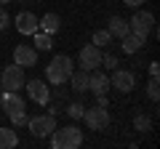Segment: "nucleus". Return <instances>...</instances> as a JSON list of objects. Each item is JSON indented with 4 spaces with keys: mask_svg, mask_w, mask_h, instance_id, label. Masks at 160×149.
I'll return each instance as SVG.
<instances>
[{
    "mask_svg": "<svg viewBox=\"0 0 160 149\" xmlns=\"http://www.w3.org/2000/svg\"><path fill=\"white\" fill-rule=\"evenodd\" d=\"M72 69H75V61L67 56V53H59V56H53L51 64L46 67V77H48V83H53V85H62V83L69 80Z\"/></svg>",
    "mask_w": 160,
    "mask_h": 149,
    "instance_id": "nucleus-2",
    "label": "nucleus"
},
{
    "mask_svg": "<svg viewBox=\"0 0 160 149\" xmlns=\"http://www.w3.org/2000/svg\"><path fill=\"white\" fill-rule=\"evenodd\" d=\"M128 29H131L136 37L147 40L149 35L155 32V16H152L149 11H136L131 19H128Z\"/></svg>",
    "mask_w": 160,
    "mask_h": 149,
    "instance_id": "nucleus-4",
    "label": "nucleus"
},
{
    "mask_svg": "<svg viewBox=\"0 0 160 149\" xmlns=\"http://www.w3.org/2000/svg\"><path fill=\"white\" fill-rule=\"evenodd\" d=\"M69 85H72L75 93H86L88 91V69H72V74H69Z\"/></svg>",
    "mask_w": 160,
    "mask_h": 149,
    "instance_id": "nucleus-14",
    "label": "nucleus"
},
{
    "mask_svg": "<svg viewBox=\"0 0 160 149\" xmlns=\"http://www.w3.org/2000/svg\"><path fill=\"white\" fill-rule=\"evenodd\" d=\"M24 85H27V93H29V99H32L35 104H48L51 91H48V85L43 80H29V83H24Z\"/></svg>",
    "mask_w": 160,
    "mask_h": 149,
    "instance_id": "nucleus-11",
    "label": "nucleus"
},
{
    "mask_svg": "<svg viewBox=\"0 0 160 149\" xmlns=\"http://www.w3.org/2000/svg\"><path fill=\"white\" fill-rule=\"evenodd\" d=\"M120 43H123V53H136L139 48L144 46V40H142V37H136L133 32H128L126 37H120Z\"/></svg>",
    "mask_w": 160,
    "mask_h": 149,
    "instance_id": "nucleus-18",
    "label": "nucleus"
},
{
    "mask_svg": "<svg viewBox=\"0 0 160 149\" xmlns=\"http://www.w3.org/2000/svg\"><path fill=\"white\" fill-rule=\"evenodd\" d=\"M149 125H152V123H149V117H147V115H136V117H133V128H136V131L147 133V131H149Z\"/></svg>",
    "mask_w": 160,
    "mask_h": 149,
    "instance_id": "nucleus-22",
    "label": "nucleus"
},
{
    "mask_svg": "<svg viewBox=\"0 0 160 149\" xmlns=\"http://www.w3.org/2000/svg\"><path fill=\"white\" fill-rule=\"evenodd\" d=\"M13 61L19 67H35L38 64V51L32 46H16L13 48Z\"/></svg>",
    "mask_w": 160,
    "mask_h": 149,
    "instance_id": "nucleus-12",
    "label": "nucleus"
},
{
    "mask_svg": "<svg viewBox=\"0 0 160 149\" xmlns=\"http://www.w3.org/2000/svg\"><path fill=\"white\" fill-rule=\"evenodd\" d=\"M83 120H86V125L91 128V131H104V128L109 125V112H107V107H91V109H86L83 112Z\"/></svg>",
    "mask_w": 160,
    "mask_h": 149,
    "instance_id": "nucleus-7",
    "label": "nucleus"
},
{
    "mask_svg": "<svg viewBox=\"0 0 160 149\" xmlns=\"http://www.w3.org/2000/svg\"><path fill=\"white\" fill-rule=\"evenodd\" d=\"M35 46H38V51H51V48H53L51 35L43 32V29H38V32H35Z\"/></svg>",
    "mask_w": 160,
    "mask_h": 149,
    "instance_id": "nucleus-19",
    "label": "nucleus"
},
{
    "mask_svg": "<svg viewBox=\"0 0 160 149\" xmlns=\"http://www.w3.org/2000/svg\"><path fill=\"white\" fill-rule=\"evenodd\" d=\"M149 74H160V64H158V61L149 64Z\"/></svg>",
    "mask_w": 160,
    "mask_h": 149,
    "instance_id": "nucleus-28",
    "label": "nucleus"
},
{
    "mask_svg": "<svg viewBox=\"0 0 160 149\" xmlns=\"http://www.w3.org/2000/svg\"><path fill=\"white\" fill-rule=\"evenodd\" d=\"M19 144L16 128H0V149H13Z\"/></svg>",
    "mask_w": 160,
    "mask_h": 149,
    "instance_id": "nucleus-17",
    "label": "nucleus"
},
{
    "mask_svg": "<svg viewBox=\"0 0 160 149\" xmlns=\"http://www.w3.org/2000/svg\"><path fill=\"white\" fill-rule=\"evenodd\" d=\"M83 112H86V107H83V104H69V107H67V115L72 117V120H80V117H83Z\"/></svg>",
    "mask_w": 160,
    "mask_h": 149,
    "instance_id": "nucleus-23",
    "label": "nucleus"
},
{
    "mask_svg": "<svg viewBox=\"0 0 160 149\" xmlns=\"http://www.w3.org/2000/svg\"><path fill=\"white\" fill-rule=\"evenodd\" d=\"M0 107L6 109V115H8V120L13 123V125H27V104H24V99L19 96V91H6L3 96H0Z\"/></svg>",
    "mask_w": 160,
    "mask_h": 149,
    "instance_id": "nucleus-1",
    "label": "nucleus"
},
{
    "mask_svg": "<svg viewBox=\"0 0 160 149\" xmlns=\"http://www.w3.org/2000/svg\"><path fill=\"white\" fill-rule=\"evenodd\" d=\"M123 3H126L128 8H139V6H142V3H144V0H123Z\"/></svg>",
    "mask_w": 160,
    "mask_h": 149,
    "instance_id": "nucleus-27",
    "label": "nucleus"
},
{
    "mask_svg": "<svg viewBox=\"0 0 160 149\" xmlns=\"http://www.w3.org/2000/svg\"><path fill=\"white\" fill-rule=\"evenodd\" d=\"M107 32L112 35V37H118V40H120V37H126V35L131 32V29H128V22H126L123 16H112V19H109Z\"/></svg>",
    "mask_w": 160,
    "mask_h": 149,
    "instance_id": "nucleus-15",
    "label": "nucleus"
},
{
    "mask_svg": "<svg viewBox=\"0 0 160 149\" xmlns=\"http://www.w3.org/2000/svg\"><path fill=\"white\" fill-rule=\"evenodd\" d=\"M16 29L22 35H35L40 29V19L32 11H22V13H16Z\"/></svg>",
    "mask_w": 160,
    "mask_h": 149,
    "instance_id": "nucleus-10",
    "label": "nucleus"
},
{
    "mask_svg": "<svg viewBox=\"0 0 160 149\" xmlns=\"http://www.w3.org/2000/svg\"><path fill=\"white\" fill-rule=\"evenodd\" d=\"M80 67L83 69H88V72H91V69H96V67H102V48L99 46H83L80 48Z\"/></svg>",
    "mask_w": 160,
    "mask_h": 149,
    "instance_id": "nucleus-8",
    "label": "nucleus"
},
{
    "mask_svg": "<svg viewBox=\"0 0 160 149\" xmlns=\"http://www.w3.org/2000/svg\"><path fill=\"white\" fill-rule=\"evenodd\" d=\"M102 61H104V67H109V69L118 67V59H115V56H102Z\"/></svg>",
    "mask_w": 160,
    "mask_h": 149,
    "instance_id": "nucleus-25",
    "label": "nucleus"
},
{
    "mask_svg": "<svg viewBox=\"0 0 160 149\" xmlns=\"http://www.w3.org/2000/svg\"><path fill=\"white\" fill-rule=\"evenodd\" d=\"M109 85L118 88L120 93H131L133 85H136V77H133V72H126V69H115L112 77H109Z\"/></svg>",
    "mask_w": 160,
    "mask_h": 149,
    "instance_id": "nucleus-9",
    "label": "nucleus"
},
{
    "mask_svg": "<svg viewBox=\"0 0 160 149\" xmlns=\"http://www.w3.org/2000/svg\"><path fill=\"white\" fill-rule=\"evenodd\" d=\"M96 104L99 107H107V93H96Z\"/></svg>",
    "mask_w": 160,
    "mask_h": 149,
    "instance_id": "nucleus-26",
    "label": "nucleus"
},
{
    "mask_svg": "<svg viewBox=\"0 0 160 149\" xmlns=\"http://www.w3.org/2000/svg\"><path fill=\"white\" fill-rule=\"evenodd\" d=\"M88 91H93V93H107V91H109V77H107L104 72L91 69V72H88Z\"/></svg>",
    "mask_w": 160,
    "mask_h": 149,
    "instance_id": "nucleus-13",
    "label": "nucleus"
},
{
    "mask_svg": "<svg viewBox=\"0 0 160 149\" xmlns=\"http://www.w3.org/2000/svg\"><path fill=\"white\" fill-rule=\"evenodd\" d=\"M51 144H53V149H78L83 144V131L75 125L59 128V131L51 133Z\"/></svg>",
    "mask_w": 160,
    "mask_h": 149,
    "instance_id": "nucleus-3",
    "label": "nucleus"
},
{
    "mask_svg": "<svg viewBox=\"0 0 160 149\" xmlns=\"http://www.w3.org/2000/svg\"><path fill=\"white\" fill-rule=\"evenodd\" d=\"M109 43H112V35H109L107 29H96V32H93V46L104 48V46H109Z\"/></svg>",
    "mask_w": 160,
    "mask_h": 149,
    "instance_id": "nucleus-21",
    "label": "nucleus"
},
{
    "mask_svg": "<svg viewBox=\"0 0 160 149\" xmlns=\"http://www.w3.org/2000/svg\"><path fill=\"white\" fill-rule=\"evenodd\" d=\"M24 83H27V77H24V67H19L16 61L0 72V85L6 88V91H19V88H24Z\"/></svg>",
    "mask_w": 160,
    "mask_h": 149,
    "instance_id": "nucleus-5",
    "label": "nucleus"
},
{
    "mask_svg": "<svg viewBox=\"0 0 160 149\" xmlns=\"http://www.w3.org/2000/svg\"><path fill=\"white\" fill-rule=\"evenodd\" d=\"M0 3H3V6H6V3H13V0H0Z\"/></svg>",
    "mask_w": 160,
    "mask_h": 149,
    "instance_id": "nucleus-29",
    "label": "nucleus"
},
{
    "mask_svg": "<svg viewBox=\"0 0 160 149\" xmlns=\"http://www.w3.org/2000/svg\"><path fill=\"white\" fill-rule=\"evenodd\" d=\"M27 125H29V133L35 138H46L56 131V117L53 115H38V117H29Z\"/></svg>",
    "mask_w": 160,
    "mask_h": 149,
    "instance_id": "nucleus-6",
    "label": "nucleus"
},
{
    "mask_svg": "<svg viewBox=\"0 0 160 149\" xmlns=\"http://www.w3.org/2000/svg\"><path fill=\"white\" fill-rule=\"evenodd\" d=\"M8 24H11V16H8V11H6V8H0V32H3V29H6Z\"/></svg>",
    "mask_w": 160,
    "mask_h": 149,
    "instance_id": "nucleus-24",
    "label": "nucleus"
},
{
    "mask_svg": "<svg viewBox=\"0 0 160 149\" xmlns=\"http://www.w3.org/2000/svg\"><path fill=\"white\" fill-rule=\"evenodd\" d=\"M147 96L152 101L160 99V83H158V74H149V83H147Z\"/></svg>",
    "mask_w": 160,
    "mask_h": 149,
    "instance_id": "nucleus-20",
    "label": "nucleus"
},
{
    "mask_svg": "<svg viewBox=\"0 0 160 149\" xmlns=\"http://www.w3.org/2000/svg\"><path fill=\"white\" fill-rule=\"evenodd\" d=\"M59 27H62V19H59V13H46V16L40 19V29L48 35H56Z\"/></svg>",
    "mask_w": 160,
    "mask_h": 149,
    "instance_id": "nucleus-16",
    "label": "nucleus"
}]
</instances>
